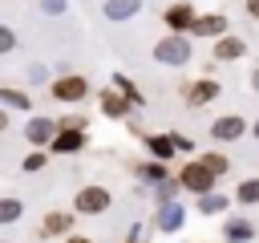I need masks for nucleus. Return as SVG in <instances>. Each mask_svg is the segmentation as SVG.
Instances as JSON below:
<instances>
[{
  "instance_id": "obj_1",
  "label": "nucleus",
  "mask_w": 259,
  "mask_h": 243,
  "mask_svg": "<svg viewBox=\"0 0 259 243\" xmlns=\"http://www.w3.org/2000/svg\"><path fill=\"white\" fill-rule=\"evenodd\" d=\"M219 174L198 158V162H190V166H182L178 170V186H186V190H194V194H206L210 190V182H214Z\"/></svg>"
},
{
  "instance_id": "obj_2",
  "label": "nucleus",
  "mask_w": 259,
  "mask_h": 243,
  "mask_svg": "<svg viewBox=\"0 0 259 243\" xmlns=\"http://www.w3.org/2000/svg\"><path fill=\"white\" fill-rule=\"evenodd\" d=\"M154 57H158L162 65H186V61H190V40H182V36H166V40L154 45Z\"/></svg>"
},
{
  "instance_id": "obj_3",
  "label": "nucleus",
  "mask_w": 259,
  "mask_h": 243,
  "mask_svg": "<svg viewBox=\"0 0 259 243\" xmlns=\"http://www.w3.org/2000/svg\"><path fill=\"white\" fill-rule=\"evenodd\" d=\"M109 202H113V198H109V190H105V186H81V190H77V198H73V207H77L81 215H101Z\"/></svg>"
},
{
  "instance_id": "obj_4",
  "label": "nucleus",
  "mask_w": 259,
  "mask_h": 243,
  "mask_svg": "<svg viewBox=\"0 0 259 243\" xmlns=\"http://www.w3.org/2000/svg\"><path fill=\"white\" fill-rule=\"evenodd\" d=\"M89 93V81L81 77V73H69V77H61V81H53V97L57 101H81Z\"/></svg>"
},
{
  "instance_id": "obj_5",
  "label": "nucleus",
  "mask_w": 259,
  "mask_h": 243,
  "mask_svg": "<svg viewBox=\"0 0 259 243\" xmlns=\"http://www.w3.org/2000/svg\"><path fill=\"white\" fill-rule=\"evenodd\" d=\"M57 130H61V122H53V117H32V122L24 126V138H28L32 146H49V142L57 138Z\"/></svg>"
},
{
  "instance_id": "obj_6",
  "label": "nucleus",
  "mask_w": 259,
  "mask_h": 243,
  "mask_svg": "<svg viewBox=\"0 0 259 243\" xmlns=\"http://www.w3.org/2000/svg\"><path fill=\"white\" fill-rule=\"evenodd\" d=\"M81 146H85V130H73V126H61L57 138L49 142L53 154H73V150H81Z\"/></svg>"
},
{
  "instance_id": "obj_7",
  "label": "nucleus",
  "mask_w": 259,
  "mask_h": 243,
  "mask_svg": "<svg viewBox=\"0 0 259 243\" xmlns=\"http://www.w3.org/2000/svg\"><path fill=\"white\" fill-rule=\"evenodd\" d=\"M243 134H247V122L243 117H219L210 126V138H219V142H239Z\"/></svg>"
},
{
  "instance_id": "obj_8",
  "label": "nucleus",
  "mask_w": 259,
  "mask_h": 243,
  "mask_svg": "<svg viewBox=\"0 0 259 243\" xmlns=\"http://www.w3.org/2000/svg\"><path fill=\"white\" fill-rule=\"evenodd\" d=\"M194 8H190V0H182V4H170L166 8V24L174 28V32H182V28H194Z\"/></svg>"
},
{
  "instance_id": "obj_9",
  "label": "nucleus",
  "mask_w": 259,
  "mask_h": 243,
  "mask_svg": "<svg viewBox=\"0 0 259 243\" xmlns=\"http://www.w3.org/2000/svg\"><path fill=\"white\" fill-rule=\"evenodd\" d=\"M214 97H219V81H210V77H202V81H194L186 89V105H206Z\"/></svg>"
},
{
  "instance_id": "obj_10",
  "label": "nucleus",
  "mask_w": 259,
  "mask_h": 243,
  "mask_svg": "<svg viewBox=\"0 0 259 243\" xmlns=\"http://www.w3.org/2000/svg\"><path fill=\"white\" fill-rule=\"evenodd\" d=\"M243 53H247V40H243V36H227V32H223V36L214 40V57H219V61H235V57H243Z\"/></svg>"
},
{
  "instance_id": "obj_11",
  "label": "nucleus",
  "mask_w": 259,
  "mask_h": 243,
  "mask_svg": "<svg viewBox=\"0 0 259 243\" xmlns=\"http://www.w3.org/2000/svg\"><path fill=\"white\" fill-rule=\"evenodd\" d=\"M130 105H134V101H130L125 93H113V89H105V93H101V113H109V117H125V113H130Z\"/></svg>"
},
{
  "instance_id": "obj_12",
  "label": "nucleus",
  "mask_w": 259,
  "mask_h": 243,
  "mask_svg": "<svg viewBox=\"0 0 259 243\" xmlns=\"http://www.w3.org/2000/svg\"><path fill=\"white\" fill-rule=\"evenodd\" d=\"M190 32H194V36H223V32H227V16H219V12H214V16H198Z\"/></svg>"
},
{
  "instance_id": "obj_13",
  "label": "nucleus",
  "mask_w": 259,
  "mask_h": 243,
  "mask_svg": "<svg viewBox=\"0 0 259 243\" xmlns=\"http://www.w3.org/2000/svg\"><path fill=\"white\" fill-rule=\"evenodd\" d=\"M73 227V215H65V211H53V215H45V223H40V235L49 239V235H65Z\"/></svg>"
},
{
  "instance_id": "obj_14",
  "label": "nucleus",
  "mask_w": 259,
  "mask_h": 243,
  "mask_svg": "<svg viewBox=\"0 0 259 243\" xmlns=\"http://www.w3.org/2000/svg\"><path fill=\"white\" fill-rule=\"evenodd\" d=\"M0 105L8 109H32V97L24 89H12V85H0Z\"/></svg>"
},
{
  "instance_id": "obj_15",
  "label": "nucleus",
  "mask_w": 259,
  "mask_h": 243,
  "mask_svg": "<svg viewBox=\"0 0 259 243\" xmlns=\"http://www.w3.org/2000/svg\"><path fill=\"white\" fill-rule=\"evenodd\" d=\"M142 8V0H105V16L109 20H130Z\"/></svg>"
},
{
  "instance_id": "obj_16",
  "label": "nucleus",
  "mask_w": 259,
  "mask_h": 243,
  "mask_svg": "<svg viewBox=\"0 0 259 243\" xmlns=\"http://www.w3.org/2000/svg\"><path fill=\"white\" fill-rule=\"evenodd\" d=\"M251 239H255V227H251L247 219L227 223V243H251Z\"/></svg>"
},
{
  "instance_id": "obj_17",
  "label": "nucleus",
  "mask_w": 259,
  "mask_h": 243,
  "mask_svg": "<svg viewBox=\"0 0 259 243\" xmlns=\"http://www.w3.org/2000/svg\"><path fill=\"white\" fill-rule=\"evenodd\" d=\"M158 227H162V231H178V227H182V207H178V202H166L162 215H158Z\"/></svg>"
},
{
  "instance_id": "obj_18",
  "label": "nucleus",
  "mask_w": 259,
  "mask_h": 243,
  "mask_svg": "<svg viewBox=\"0 0 259 243\" xmlns=\"http://www.w3.org/2000/svg\"><path fill=\"white\" fill-rule=\"evenodd\" d=\"M146 142H150V150H154L158 158H170V154L178 150V146H174V134H154V138H146Z\"/></svg>"
},
{
  "instance_id": "obj_19",
  "label": "nucleus",
  "mask_w": 259,
  "mask_h": 243,
  "mask_svg": "<svg viewBox=\"0 0 259 243\" xmlns=\"http://www.w3.org/2000/svg\"><path fill=\"white\" fill-rule=\"evenodd\" d=\"M24 215V202L20 198H0V223H16Z\"/></svg>"
},
{
  "instance_id": "obj_20",
  "label": "nucleus",
  "mask_w": 259,
  "mask_h": 243,
  "mask_svg": "<svg viewBox=\"0 0 259 243\" xmlns=\"http://www.w3.org/2000/svg\"><path fill=\"white\" fill-rule=\"evenodd\" d=\"M198 211H202V215H219V211H227V198H223V194H210V190H206V194L198 198Z\"/></svg>"
},
{
  "instance_id": "obj_21",
  "label": "nucleus",
  "mask_w": 259,
  "mask_h": 243,
  "mask_svg": "<svg viewBox=\"0 0 259 243\" xmlns=\"http://www.w3.org/2000/svg\"><path fill=\"white\" fill-rule=\"evenodd\" d=\"M113 85H117V89H121V93H125V97H130L134 105H142V93H138V89H134V85H130V81L121 77V73H113Z\"/></svg>"
},
{
  "instance_id": "obj_22",
  "label": "nucleus",
  "mask_w": 259,
  "mask_h": 243,
  "mask_svg": "<svg viewBox=\"0 0 259 243\" xmlns=\"http://www.w3.org/2000/svg\"><path fill=\"white\" fill-rule=\"evenodd\" d=\"M239 202H259V182H243L239 186Z\"/></svg>"
},
{
  "instance_id": "obj_23",
  "label": "nucleus",
  "mask_w": 259,
  "mask_h": 243,
  "mask_svg": "<svg viewBox=\"0 0 259 243\" xmlns=\"http://www.w3.org/2000/svg\"><path fill=\"white\" fill-rule=\"evenodd\" d=\"M12 49H16V32L8 24H0V53H12Z\"/></svg>"
},
{
  "instance_id": "obj_24",
  "label": "nucleus",
  "mask_w": 259,
  "mask_h": 243,
  "mask_svg": "<svg viewBox=\"0 0 259 243\" xmlns=\"http://www.w3.org/2000/svg\"><path fill=\"white\" fill-rule=\"evenodd\" d=\"M202 162H206L214 174H227V158H223V154H202Z\"/></svg>"
},
{
  "instance_id": "obj_25",
  "label": "nucleus",
  "mask_w": 259,
  "mask_h": 243,
  "mask_svg": "<svg viewBox=\"0 0 259 243\" xmlns=\"http://www.w3.org/2000/svg\"><path fill=\"white\" fill-rule=\"evenodd\" d=\"M65 8H69L65 0H40V12H45V16H61Z\"/></svg>"
},
{
  "instance_id": "obj_26",
  "label": "nucleus",
  "mask_w": 259,
  "mask_h": 243,
  "mask_svg": "<svg viewBox=\"0 0 259 243\" xmlns=\"http://www.w3.org/2000/svg\"><path fill=\"white\" fill-rule=\"evenodd\" d=\"M40 166H45V154H40V150H32V154L24 158V166H20V170H28V174H32V170H40Z\"/></svg>"
},
{
  "instance_id": "obj_27",
  "label": "nucleus",
  "mask_w": 259,
  "mask_h": 243,
  "mask_svg": "<svg viewBox=\"0 0 259 243\" xmlns=\"http://www.w3.org/2000/svg\"><path fill=\"white\" fill-rule=\"evenodd\" d=\"M142 174H146L150 182H158V178H166V166H162V162H150V166H142Z\"/></svg>"
},
{
  "instance_id": "obj_28",
  "label": "nucleus",
  "mask_w": 259,
  "mask_h": 243,
  "mask_svg": "<svg viewBox=\"0 0 259 243\" xmlns=\"http://www.w3.org/2000/svg\"><path fill=\"white\" fill-rule=\"evenodd\" d=\"M247 12H251V16L259 20V0H247Z\"/></svg>"
},
{
  "instance_id": "obj_29",
  "label": "nucleus",
  "mask_w": 259,
  "mask_h": 243,
  "mask_svg": "<svg viewBox=\"0 0 259 243\" xmlns=\"http://www.w3.org/2000/svg\"><path fill=\"white\" fill-rule=\"evenodd\" d=\"M65 243H93V239H89V235H69Z\"/></svg>"
},
{
  "instance_id": "obj_30",
  "label": "nucleus",
  "mask_w": 259,
  "mask_h": 243,
  "mask_svg": "<svg viewBox=\"0 0 259 243\" xmlns=\"http://www.w3.org/2000/svg\"><path fill=\"white\" fill-rule=\"evenodd\" d=\"M4 130H8V113L0 109V134H4Z\"/></svg>"
},
{
  "instance_id": "obj_31",
  "label": "nucleus",
  "mask_w": 259,
  "mask_h": 243,
  "mask_svg": "<svg viewBox=\"0 0 259 243\" xmlns=\"http://www.w3.org/2000/svg\"><path fill=\"white\" fill-rule=\"evenodd\" d=\"M251 85H255V89H259V69H255V77H251Z\"/></svg>"
},
{
  "instance_id": "obj_32",
  "label": "nucleus",
  "mask_w": 259,
  "mask_h": 243,
  "mask_svg": "<svg viewBox=\"0 0 259 243\" xmlns=\"http://www.w3.org/2000/svg\"><path fill=\"white\" fill-rule=\"evenodd\" d=\"M251 134H255V142H259V122H255V126H251Z\"/></svg>"
}]
</instances>
